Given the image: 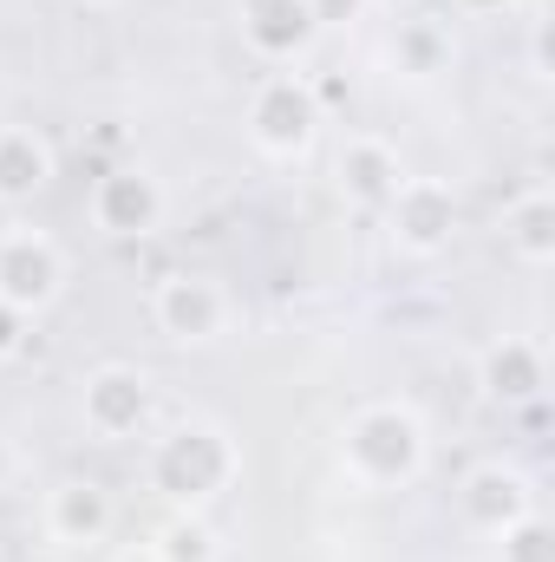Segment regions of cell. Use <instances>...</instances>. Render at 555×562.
Here are the masks:
<instances>
[{"mask_svg": "<svg viewBox=\"0 0 555 562\" xmlns=\"http://www.w3.org/2000/svg\"><path fill=\"white\" fill-rule=\"evenodd\" d=\"M144 471H150V491H157V497H170L177 510H203L209 497H223V491L236 484L242 451H236V438H229L223 425L183 419L150 445V464H144Z\"/></svg>", "mask_w": 555, "mask_h": 562, "instance_id": "cell-1", "label": "cell"}, {"mask_svg": "<svg viewBox=\"0 0 555 562\" xmlns=\"http://www.w3.org/2000/svg\"><path fill=\"white\" fill-rule=\"evenodd\" d=\"M424 425L412 406H360L347 431H340V471L360 484V491H399L424 471Z\"/></svg>", "mask_w": 555, "mask_h": 562, "instance_id": "cell-2", "label": "cell"}, {"mask_svg": "<svg viewBox=\"0 0 555 562\" xmlns=\"http://www.w3.org/2000/svg\"><path fill=\"white\" fill-rule=\"evenodd\" d=\"M249 138L269 157H301L320 138V92L301 72H269L249 99Z\"/></svg>", "mask_w": 555, "mask_h": 562, "instance_id": "cell-3", "label": "cell"}, {"mask_svg": "<svg viewBox=\"0 0 555 562\" xmlns=\"http://www.w3.org/2000/svg\"><path fill=\"white\" fill-rule=\"evenodd\" d=\"M66 288V249L46 229H7L0 236V301L20 314L53 307Z\"/></svg>", "mask_w": 555, "mask_h": 562, "instance_id": "cell-4", "label": "cell"}, {"mask_svg": "<svg viewBox=\"0 0 555 562\" xmlns=\"http://www.w3.org/2000/svg\"><path fill=\"white\" fill-rule=\"evenodd\" d=\"M150 380H144L138 367H99V373H86V386H79V419L92 438H105V445H125V438H138L144 425H150Z\"/></svg>", "mask_w": 555, "mask_h": 562, "instance_id": "cell-5", "label": "cell"}, {"mask_svg": "<svg viewBox=\"0 0 555 562\" xmlns=\"http://www.w3.org/2000/svg\"><path fill=\"white\" fill-rule=\"evenodd\" d=\"M150 321L170 334V340H183V347H203V340H216L223 327H229V294H223V281L216 276H163L150 288Z\"/></svg>", "mask_w": 555, "mask_h": 562, "instance_id": "cell-6", "label": "cell"}, {"mask_svg": "<svg viewBox=\"0 0 555 562\" xmlns=\"http://www.w3.org/2000/svg\"><path fill=\"white\" fill-rule=\"evenodd\" d=\"M380 216H386V229H393V249H406V256H438V249L451 243V229H457V196H451V183H438V177H406Z\"/></svg>", "mask_w": 555, "mask_h": 562, "instance_id": "cell-7", "label": "cell"}, {"mask_svg": "<svg viewBox=\"0 0 555 562\" xmlns=\"http://www.w3.org/2000/svg\"><path fill=\"white\" fill-rule=\"evenodd\" d=\"M92 223L105 236H150L163 223V183L144 164H118L92 183Z\"/></svg>", "mask_w": 555, "mask_h": 562, "instance_id": "cell-8", "label": "cell"}, {"mask_svg": "<svg viewBox=\"0 0 555 562\" xmlns=\"http://www.w3.org/2000/svg\"><path fill=\"white\" fill-rule=\"evenodd\" d=\"M39 524H46V537H53L59 550H92V543L112 537L118 510H112V491H105V484H92V477H66V484L46 491Z\"/></svg>", "mask_w": 555, "mask_h": 562, "instance_id": "cell-9", "label": "cell"}, {"mask_svg": "<svg viewBox=\"0 0 555 562\" xmlns=\"http://www.w3.org/2000/svg\"><path fill=\"white\" fill-rule=\"evenodd\" d=\"M333 177H340V196H347V203H360V210H386L393 190L406 183V164H399V150H393L386 138L353 132V138L333 150Z\"/></svg>", "mask_w": 555, "mask_h": 562, "instance_id": "cell-10", "label": "cell"}, {"mask_svg": "<svg viewBox=\"0 0 555 562\" xmlns=\"http://www.w3.org/2000/svg\"><path fill=\"white\" fill-rule=\"evenodd\" d=\"M543 380H550V360H543V347L523 340V334H503V340H490V347L477 353V386H484V400H497V406L536 400Z\"/></svg>", "mask_w": 555, "mask_h": 562, "instance_id": "cell-11", "label": "cell"}, {"mask_svg": "<svg viewBox=\"0 0 555 562\" xmlns=\"http://www.w3.org/2000/svg\"><path fill=\"white\" fill-rule=\"evenodd\" d=\"M320 26H314V13H307V0H242V40L262 53V59H294V53H307V40H314Z\"/></svg>", "mask_w": 555, "mask_h": 562, "instance_id": "cell-12", "label": "cell"}, {"mask_svg": "<svg viewBox=\"0 0 555 562\" xmlns=\"http://www.w3.org/2000/svg\"><path fill=\"white\" fill-rule=\"evenodd\" d=\"M523 510H536L530 504V477L523 471H510V464H477L471 477H464V517L477 524V530H503V524H517Z\"/></svg>", "mask_w": 555, "mask_h": 562, "instance_id": "cell-13", "label": "cell"}, {"mask_svg": "<svg viewBox=\"0 0 555 562\" xmlns=\"http://www.w3.org/2000/svg\"><path fill=\"white\" fill-rule=\"evenodd\" d=\"M53 170H59V157L39 132L0 125V203H33L53 183Z\"/></svg>", "mask_w": 555, "mask_h": 562, "instance_id": "cell-14", "label": "cell"}, {"mask_svg": "<svg viewBox=\"0 0 555 562\" xmlns=\"http://www.w3.org/2000/svg\"><path fill=\"white\" fill-rule=\"evenodd\" d=\"M503 243L530 262V269H550L555 262V196L536 183V190H523L510 210H503Z\"/></svg>", "mask_w": 555, "mask_h": 562, "instance_id": "cell-15", "label": "cell"}, {"mask_svg": "<svg viewBox=\"0 0 555 562\" xmlns=\"http://www.w3.org/2000/svg\"><path fill=\"white\" fill-rule=\"evenodd\" d=\"M386 66L406 72V79H438L451 66V33L438 20H399L393 40H386Z\"/></svg>", "mask_w": 555, "mask_h": 562, "instance_id": "cell-16", "label": "cell"}, {"mask_svg": "<svg viewBox=\"0 0 555 562\" xmlns=\"http://www.w3.org/2000/svg\"><path fill=\"white\" fill-rule=\"evenodd\" d=\"M163 562H216V530L196 517V510H183L177 524H163V537L150 543Z\"/></svg>", "mask_w": 555, "mask_h": 562, "instance_id": "cell-17", "label": "cell"}, {"mask_svg": "<svg viewBox=\"0 0 555 562\" xmlns=\"http://www.w3.org/2000/svg\"><path fill=\"white\" fill-rule=\"evenodd\" d=\"M497 562H555L550 524H543L536 510H523L517 524H503V530H497Z\"/></svg>", "mask_w": 555, "mask_h": 562, "instance_id": "cell-18", "label": "cell"}, {"mask_svg": "<svg viewBox=\"0 0 555 562\" xmlns=\"http://www.w3.org/2000/svg\"><path fill=\"white\" fill-rule=\"evenodd\" d=\"M307 13H314V26H353L366 13V0H307Z\"/></svg>", "mask_w": 555, "mask_h": 562, "instance_id": "cell-19", "label": "cell"}, {"mask_svg": "<svg viewBox=\"0 0 555 562\" xmlns=\"http://www.w3.org/2000/svg\"><path fill=\"white\" fill-rule=\"evenodd\" d=\"M26 321H33V314H20V307L0 301V360H13V353L26 347Z\"/></svg>", "mask_w": 555, "mask_h": 562, "instance_id": "cell-20", "label": "cell"}, {"mask_svg": "<svg viewBox=\"0 0 555 562\" xmlns=\"http://www.w3.org/2000/svg\"><path fill=\"white\" fill-rule=\"evenodd\" d=\"M457 13H471V20H484V13H503V7H517V0H451Z\"/></svg>", "mask_w": 555, "mask_h": 562, "instance_id": "cell-21", "label": "cell"}, {"mask_svg": "<svg viewBox=\"0 0 555 562\" xmlns=\"http://www.w3.org/2000/svg\"><path fill=\"white\" fill-rule=\"evenodd\" d=\"M112 562H163V557H157V550L144 543V550H118V557H112Z\"/></svg>", "mask_w": 555, "mask_h": 562, "instance_id": "cell-22", "label": "cell"}, {"mask_svg": "<svg viewBox=\"0 0 555 562\" xmlns=\"http://www.w3.org/2000/svg\"><path fill=\"white\" fill-rule=\"evenodd\" d=\"M7 477H13V445L0 438V484H7Z\"/></svg>", "mask_w": 555, "mask_h": 562, "instance_id": "cell-23", "label": "cell"}, {"mask_svg": "<svg viewBox=\"0 0 555 562\" xmlns=\"http://www.w3.org/2000/svg\"><path fill=\"white\" fill-rule=\"evenodd\" d=\"M86 7H112V0H86Z\"/></svg>", "mask_w": 555, "mask_h": 562, "instance_id": "cell-24", "label": "cell"}]
</instances>
